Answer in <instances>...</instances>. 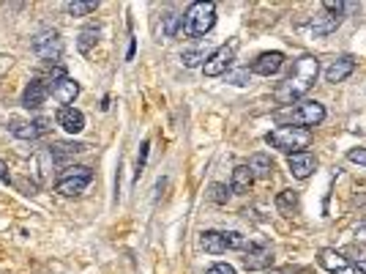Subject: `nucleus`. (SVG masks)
Masks as SVG:
<instances>
[{"label":"nucleus","instance_id":"obj_14","mask_svg":"<svg viewBox=\"0 0 366 274\" xmlns=\"http://www.w3.org/2000/svg\"><path fill=\"white\" fill-rule=\"evenodd\" d=\"M284 66V55L282 52H263L254 63H252V74H260V77H273L279 74V69Z\"/></svg>","mask_w":366,"mask_h":274},{"label":"nucleus","instance_id":"obj_28","mask_svg":"<svg viewBox=\"0 0 366 274\" xmlns=\"http://www.w3.org/2000/svg\"><path fill=\"white\" fill-rule=\"evenodd\" d=\"M178 25H183V16H178V14H167V19H164V33H167V36H175Z\"/></svg>","mask_w":366,"mask_h":274},{"label":"nucleus","instance_id":"obj_13","mask_svg":"<svg viewBox=\"0 0 366 274\" xmlns=\"http://www.w3.org/2000/svg\"><path fill=\"white\" fill-rule=\"evenodd\" d=\"M287 168H290V173L295 176V179H309L312 173H315V168H317V159H315V154L312 151H298V154H290L287 157Z\"/></svg>","mask_w":366,"mask_h":274},{"label":"nucleus","instance_id":"obj_3","mask_svg":"<svg viewBox=\"0 0 366 274\" xmlns=\"http://www.w3.org/2000/svg\"><path fill=\"white\" fill-rule=\"evenodd\" d=\"M213 25H216V3H210V0L191 3L188 11L183 14V33L191 38L205 36Z\"/></svg>","mask_w":366,"mask_h":274},{"label":"nucleus","instance_id":"obj_23","mask_svg":"<svg viewBox=\"0 0 366 274\" xmlns=\"http://www.w3.org/2000/svg\"><path fill=\"white\" fill-rule=\"evenodd\" d=\"M99 8V3H85V0H71V3H66V11L71 14V16H88V14H93Z\"/></svg>","mask_w":366,"mask_h":274},{"label":"nucleus","instance_id":"obj_18","mask_svg":"<svg viewBox=\"0 0 366 274\" xmlns=\"http://www.w3.org/2000/svg\"><path fill=\"white\" fill-rule=\"evenodd\" d=\"M252 184H254V176H252L249 165H238V168L232 170V184H230V192H235V195H246Z\"/></svg>","mask_w":366,"mask_h":274},{"label":"nucleus","instance_id":"obj_31","mask_svg":"<svg viewBox=\"0 0 366 274\" xmlns=\"http://www.w3.org/2000/svg\"><path fill=\"white\" fill-rule=\"evenodd\" d=\"M205 274H238V272H235L230 264H213Z\"/></svg>","mask_w":366,"mask_h":274},{"label":"nucleus","instance_id":"obj_15","mask_svg":"<svg viewBox=\"0 0 366 274\" xmlns=\"http://www.w3.org/2000/svg\"><path fill=\"white\" fill-rule=\"evenodd\" d=\"M58 126H63L69 135H80L85 129V115L77 107H60L58 110Z\"/></svg>","mask_w":366,"mask_h":274},{"label":"nucleus","instance_id":"obj_12","mask_svg":"<svg viewBox=\"0 0 366 274\" xmlns=\"http://www.w3.org/2000/svg\"><path fill=\"white\" fill-rule=\"evenodd\" d=\"M49 93H52L49 80L36 77V80H30V82H27V88H25V93H22V104H25L27 110H38V107L47 102V96H49Z\"/></svg>","mask_w":366,"mask_h":274},{"label":"nucleus","instance_id":"obj_7","mask_svg":"<svg viewBox=\"0 0 366 274\" xmlns=\"http://www.w3.org/2000/svg\"><path fill=\"white\" fill-rule=\"evenodd\" d=\"M323 8H326V14L315 16V19H312V25H309L317 36H328V33H334V30L342 25V11H345V3L323 0Z\"/></svg>","mask_w":366,"mask_h":274},{"label":"nucleus","instance_id":"obj_4","mask_svg":"<svg viewBox=\"0 0 366 274\" xmlns=\"http://www.w3.org/2000/svg\"><path fill=\"white\" fill-rule=\"evenodd\" d=\"M90 181H93V170L88 165H71L55 181V192H60L66 198H74V195H82Z\"/></svg>","mask_w":366,"mask_h":274},{"label":"nucleus","instance_id":"obj_22","mask_svg":"<svg viewBox=\"0 0 366 274\" xmlns=\"http://www.w3.org/2000/svg\"><path fill=\"white\" fill-rule=\"evenodd\" d=\"M96 41H99V27H85V30L80 33V38H77V49H80L82 55H88V52L96 47Z\"/></svg>","mask_w":366,"mask_h":274},{"label":"nucleus","instance_id":"obj_26","mask_svg":"<svg viewBox=\"0 0 366 274\" xmlns=\"http://www.w3.org/2000/svg\"><path fill=\"white\" fill-rule=\"evenodd\" d=\"M210 201L219 203V206H224L230 201V190L224 184H210Z\"/></svg>","mask_w":366,"mask_h":274},{"label":"nucleus","instance_id":"obj_21","mask_svg":"<svg viewBox=\"0 0 366 274\" xmlns=\"http://www.w3.org/2000/svg\"><path fill=\"white\" fill-rule=\"evenodd\" d=\"M82 151H88L85 143H52V148H49L55 162H63V159H69L74 154H82Z\"/></svg>","mask_w":366,"mask_h":274},{"label":"nucleus","instance_id":"obj_9","mask_svg":"<svg viewBox=\"0 0 366 274\" xmlns=\"http://www.w3.org/2000/svg\"><path fill=\"white\" fill-rule=\"evenodd\" d=\"M243 264L252 272H263V269H268L273 264V250L268 244H263V242H246V247H243Z\"/></svg>","mask_w":366,"mask_h":274},{"label":"nucleus","instance_id":"obj_27","mask_svg":"<svg viewBox=\"0 0 366 274\" xmlns=\"http://www.w3.org/2000/svg\"><path fill=\"white\" fill-rule=\"evenodd\" d=\"M183 66H188V69H194V66H199V60L205 63V55L199 52V49H188V52H183L181 55Z\"/></svg>","mask_w":366,"mask_h":274},{"label":"nucleus","instance_id":"obj_20","mask_svg":"<svg viewBox=\"0 0 366 274\" xmlns=\"http://www.w3.org/2000/svg\"><path fill=\"white\" fill-rule=\"evenodd\" d=\"M249 170L254 179H271L273 176V159L268 154H254L249 159Z\"/></svg>","mask_w":366,"mask_h":274},{"label":"nucleus","instance_id":"obj_5","mask_svg":"<svg viewBox=\"0 0 366 274\" xmlns=\"http://www.w3.org/2000/svg\"><path fill=\"white\" fill-rule=\"evenodd\" d=\"M33 52H36L41 60L58 66V60H60V55H63L60 33H58L55 27H41V30L33 36Z\"/></svg>","mask_w":366,"mask_h":274},{"label":"nucleus","instance_id":"obj_19","mask_svg":"<svg viewBox=\"0 0 366 274\" xmlns=\"http://www.w3.org/2000/svg\"><path fill=\"white\" fill-rule=\"evenodd\" d=\"M199 247H202L208 255H224V253H227L224 233H221V231H205L202 239H199Z\"/></svg>","mask_w":366,"mask_h":274},{"label":"nucleus","instance_id":"obj_16","mask_svg":"<svg viewBox=\"0 0 366 274\" xmlns=\"http://www.w3.org/2000/svg\"><path fill=\"white\" fill-rule=\"evenodd\" d=\"M77 96H80V82L71 80V77H66V80H60V82L52 85V99L58 104H63V107H71V102Z\"/></svg>","mask_w":366,"mask_h":274},{"label":"nucleus","instance_id":"obj_6","mask_svg":"<svg viewBox=\"0 0 366 274\" xmlns=\"http://www.w3.org/2000/svg\"><path fill=\"white\" fill-rule=\"evenodd\" d=\"M287 121L290 124H284V126H301V129L320 126L326 121V107L320 102H301L295 110L287 113Z\"/></svg>","mask_w":366,"mask_h":274},{"label":"nucleus","instance_id":"obj_17","mask_svg":"<svg viewBox=\"0 0 366 274\" xmlns=\"http://www.w3.org/2000/svg\"><path fill=\"white\" fill-rule=\"evenodd\" d=\"M353 71H356V60H353V58H339V60H334V63L326 69V82L337 85V82L347 80Z\"/></svg>","mask_w":366,"mask_h":274},{"label":"nucleus","instance_id":"obj_25","mask_svg":"<svg viewBox=\"0 0 366 274\" xmlns=\"http://www.w3.org/2000/svg\"><path fill=\"white\" fill-rule=\"evenodd\" d=\"M224 244H227V250H243L246 247V236H241L238 231H227L224 233Z\"/></svg>","mask_w":366,"mask_h":274},{"label":"nucleus","instance_id":"obj_2","mask_svg":"<svg viewBox=\"0 0 366 274\" xmlns=\"http://www.w3.org/2000/svg\"><path fill=\"white\" fill-rule=\"evenodd\" d=\"M265 143L282 154H298V151H306L309 143H312V132L309 129H301V126H279L273 132L265 135Z\"/></svg>","mask_w":366,"mask_h":274},{"label":"nucleus","instance_id":"obj_30","mask_svg":"<svg viewBox=\"0 0 366 274\" xmlns=\"http://www.w3.org/2000/svg\"><path fill=\"white\" fill-rule=\"evenodd\" d=\"M246 77H249V69H243V71H227V80L235 82V85H246Z\"/></svg>","mask_w":366,"mask_h":274},{"label":"nucleus","instance_id":"obj_8","mask_svg":"<svg viewBox=\"0 0 366 274\" xmlns=\"http://www.w3.org/2000/svg\"><path fill=\"white\" fill-rule=\"evenodd\" d=\"M232 60H235V44H221L216 52H210V55L205 58L202 74H205V77H221V74L230 71Z\"/></svg>","mask_w":366,"mask_h":274},{"label":"nucleus","instance_id":"obj_1","mask_svg":"<svg viewBox=\"0 0 366 274\" xmlns=\"http://www.w3.org/2000/svg\"><path fill=\"white\" fill-rule=\"evenodd\" d=\"M317 74H320V60H317L315 55H301V58L293 63L290 77H287L282 85H276L273 99H276L279 104H295L304 93H309V88L315 85Z\"/></svg>","mask_w":366,"mask_h":274},{"label":"nucleus","instance_id":"obj_29","mask_svg":"<svg viewBox=\"0 0 366 274\" xmlns=\"http://www.w3.org/2000/svg\"><path fill=\"white\" fill-rule=\"evenodd\" d=\"M347 159H350L353 165H364L366 168V148H350V151H347Z\"/></svg>","mask_w":366,"mask_h":274},{"label":"nucleus","instance_id":"obj_32","mask_svg":"<svg viewBox=\"0 0 366 274\" xmlns=\"http://www.w3.org/2000/svg\"><path fill=\"white\" fill-rule=\"evenodd\" d=\"M0 181H11V176H8V168H5V162H0Z\"/></svg>","mask_w":366,"mask_h":274},{"label":"nucleus","instance_id":"obj_11","mask_svg":"<svg viewBox=\"0 0 366 274\" xmlns=\"http://www.w3.org/2000/svg\"><path fill=\"white\" fill-rule=\"evenodd\" d=\"M317 261H320V266H323L326 272H331V274H358V269H356L342 253H337L334 247L320 250V253H317Z\"/></svg>","mask_w":366,"mask_h":274},{"label":"nucleus","instance_id":"obj_10","mask_svg":"<svg viewBox=\"0 0 366 274\" xmlns=\"http://www.w3.org/2000/svg\"><path fill=\"white\" fill-rule=\"evenodd\" d=\"M11 135L14 137H19V140H38V137H44V135H49V129H52V121L49 118H36V121H14L11 126Z\"/></svg>","mask_w":366,"mask_h":274},{"label":"nucleus","instance_id":"obj_24","mask_svg":"<svg viewBox=\"0 0 366 274\" xmlns=\"http://www.w3.org/2000/svg\"><path fill=\"white\" fill-rule=\"evenodd\" d=\"M298 206V195L293 192V190H284V192H279V198H276V209L282 212V214H293V209Z\"/></svg>","mask_w":366,"mask_h":274}]
</instances>
